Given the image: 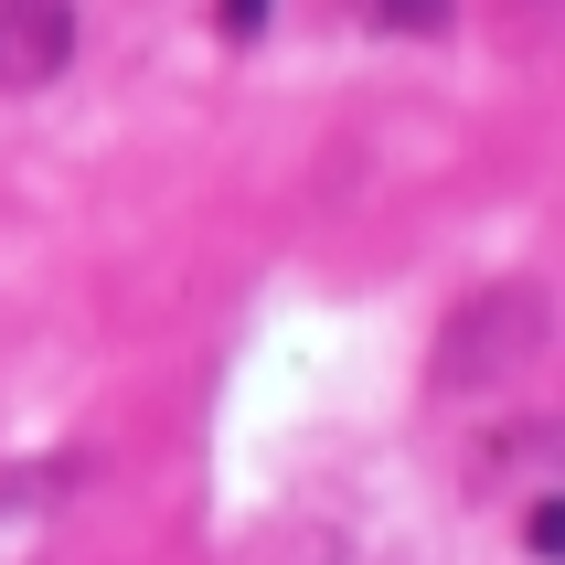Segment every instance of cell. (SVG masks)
Instances as JSON below:
<instances>
[{"label": "cell", "instance_id": "cell-1", "mask_svg": "<svg viewBox=\"0 0 565 565\" xmlns=\"http://www.w3.org/2000/svg\"><path fill=\"white\" fill-rule=\"evenodd\" d=\"M544 331H555V299H544V278H491L470 299V310L438 331V395H480V384H502V374H523L544 352Z\"/></svg>", "mask_w": 565, "mask_h": 565}, {"label": "cell", "instance_id": "cell-3", "mask_svg": "<svg viewBox=\"0 0 565 565\" xmlns=\"http://www.w3.org/2000/svg\"><path fill=\"white\" fill-rule=\"evenodd\" d=\"M384 32H406V43H427V32H448V0H374Z\"/></svg>", "mask_w": 565, "mask_h": 565}, {"label": "cell", "instance_id": "cell-5", "mask_svg": "<svg viewBox=\"0 0 565 565\" xmlns=\"http://www.w3.org/2000/svg\"><path fill=\"white\" fill-rule=\"evenodd\" d=\"M267 11H278V0H224V32H235V43H256V32H267Z\"/></svg>", "mask_w": 565, "mask_h": 565}, {"label": "cell", "instance_id": "cell-2", "mask_svg": "<svg viewBox=\"0 0 565 565\" xmlns=\"http://www.w3.org/2000/svg\"><path fill=\"white\" fill-rule=\"evenodd\" d=\"M75 64V0H0V96L54 86Z\"/></svg>", "mask_w": 565, "mask_h": 565}, {"label": "cell", "instance_id": "cell-4", "mask_svg": "<svg viewBox=\"0 0 565 565\" xmlns=\"http://www.w3.org/2000/svg\"><path fill=\"white\" fill-rule=\"evenodd\" d=\"M523 555H534V565H555V555H565V502H555V491L523 512Z\"/></svg>", "mask_w": 565, "mask_h": 565}]
</instances>
